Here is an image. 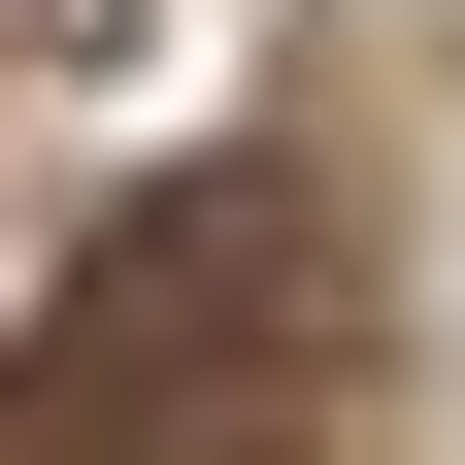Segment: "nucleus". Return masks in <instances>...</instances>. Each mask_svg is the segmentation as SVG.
<instances>
[{
    "label": "nucleus",
    "mask_w": 465,
    "mask_h": 465,
    "mask_svg": "<svg viewBox=\"0 0 465 465\" xmlns=\"http://www.w3.org/2000/svg\"><path fill=\"white\" fill-rule=\"evenodd\" d=\"M0 34H100V0H0Z\"/></svg>",
    "instance_id": "f03ea898"
},
{
    "label": "nucleus",
    "mask_w": 465,
    "mask_h": 465,
    "mask_svg": "<svg viewBox=\"0 0 465 465\" xmlns=\"http://www.w3.org/2000/svg\"><path fill=\"white\" fill-rule=\"evenodd\" d=\"M266 366H300V232L266 200H166L134 266H100V332H67V399H100V465H266Z\"/></svg>",
    "instance_id": "f257e3e1"
}]
</instances>
